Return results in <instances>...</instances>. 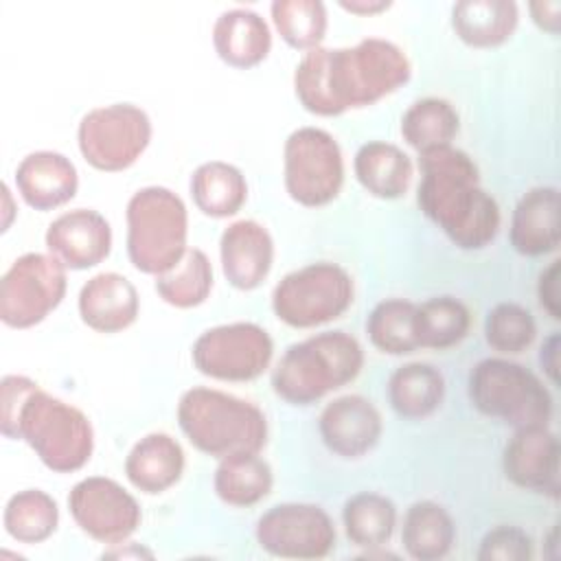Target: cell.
Masks as SVG:
<instances>
[{"mask_svg": "<svg viewBox=\"0 0 561 561\" xmlns=\"http://www.w3.org/2000/svg\"><path fill=\"white\" fill-rule=\"evenodd\" d=\"M221 272L241 291L256 289L274 263V241L267 228L254 219L230 224L219 239Z\"/></svg>", "mask_w": 561, "mask_h": 561, "instance_id": "18", "label": "cell"}, {"mask_svg": "<svg viewBox=\"0 0 561 561\" xmlns=\"http://www.w3.org/2000/svg\"><path fill=\"white\" fill-rule=\"evenodd\" d=\"M2 197H4V202H7V219H4V230L9 228V221H11V213L13 210H9V199H11V195H9V186L7 184H2Z\"/></svg>", "mask_w": 561, "mask_h": 561, "instance_id": "44", "label": "cell"}, {"mask_svg": "<svg viewBox=\"0 0 561 561\" xmlns=\"http://www.w3.org/2000/svg\"><path fill=\"white\" fill-rule=\"evenodd\" d=\"M419 169L416 202L423 215L460 250L486 248L502 217L495 197L480 186L473 158L454 145H440L419 151Z\"/></svg>", "mask_w": 561, "mask_h": 561, "instance_id": "2", "label": "cell"}, {"mask_svg": "<svg viewBox=\"0 0 561 561\" xmlns=\"http://www.w3.org/2000/svg\"><path fill=\"white\" fill-rule=\"evenodd\" d=\"M270 13L283 42L296 50H313L327 35L329 18L320 0H276Z\"/></svg>", "mask_w": 561, "mask_h": 561, "instance_id": "36", "label": "cell"}, {"mask_svg": "<svg viewBox=\"0 0 561 561\" xmlns=\"http://www.w3.org/2000/svg\"><path fill=\"white\" fill-rule=\"evenodd\" d=\"M410 77V59L394 42L366 37L348 48L307 50L296 66L294 90L307 112L337 116L377 103Z\"/></svg>", "mask_w": 561, "mask_h": 561, "instance_id": "1", "label": "cell"}, {"mask_svg": "<svg viewBox=\"0 0 561 561\" xmlns=\"http://www.w3.org/2000/svg\"><path fill=\"white\" fill-rule=\"evenodd\" d=\"M458 129L460 118L456 107L438 96L414 101L401 116V136L416 151L451 145Z\"/></svg>", "mask_w": 561, "mask_h": 561, "instance_id": "31", "label": "cell"}, {"mask_svg": "<svg viewBox=\"0 0 561 561\" xmlns=\"http://www.w3.org/2000/svg\"><path fill=\"white\" fill-rule=\"evenodd\" d=\"M469 399L473 408L506 425H548L552 419V397L543 381L526 366L486 357L469 373Z\"/></svg>", "mask_w": 561, "mask_h": 561, "instance_id": "7", "label": "cell"}, {"mask_svg": "<svg viewBox=\"0 0 561 561\" xmlns=\"http://www.w3.org/2000/svg\"><path fill=\"white\" fill-rule=\"evenodd\" d=\"M519 22L513 0H460L451 7L456 35L473 48H495L511 39Z\"/></svg>", "mask_w": 561, "mask_h": 561, "instance_id": "24", "label": "cell"}, {"mask_svg": "<svg viewBox=\"0 0 561 561\" xmlns=\"http://www.w3.org/2000/svg\"><path fill=\"white\" fill-rule=\"evenodd\" d=\"M272 467L259 451H241L219 458L213 486L217 497L234 508H248L265 500L272 491Z\"/></svg>", "mask_w": 561, "mask_h": 561, "instance_id": "26", "label": "cell"}, {"mask_svg": "<svg viewBox=\"0 0 561 561\" xmlns=\"http://www.w3.org/2000/svg\"><path fill=\"white\" fill-rule=\"evenodd\" d=\"M184 465L182 445L164 432H151L129 449L125 458V476L134 489L147 495H158L180 482Z\"/></svg>", "mask_w": 561, "mask_h": 561, "instance_id": "22", "label": "cell"}, {"mask_svg": "<svg viewBox=\"0 0 561 561\" xmlns=\"http://www.w3.org/2000/svg\"><path fill=\"white\" fill-rule=\"evenodd\" d=\"M0 430L7 438L24 440L55 473L79 471L94 449L90 419L24 375L2 377Z\"/></svg>", "mask_w": 561, "mask_h": 561, "instance_id": "3", "label": "cell"}, {"mask_svg": "<svg viewBox=\"0 0 561 561\" xmlns=\"http://www.w3.org/2000/svg\"><path fill=\"white\" fill-rule=\"evenodd\" d=\"M537 335L533 313L517 302L495 305L484 320L486 344L504 355H517L526 351Z\"/></svg>", "mask_w": 561, "mask_h": 561, "instance_id": "37", "label": "cell"}, {"mask_svg": "<svg viewBox=\"0 0 561 561\" xmlns=\"http://www.w3.org/2000/svg\"><path fill=\"white\" fill-rule=\"evenodd\" d=\"M15 186L35 210H50L70 202L79 188V175L70 158L59 151H33L15 169Z\"/></svg>", "mask_w": 561, "mask_h": 561, "instance_id": "21", "label": "cell"}, {"mask_svg": "<svg viewBox=\"0 0 561 561\" xmlns=\"http://www.w3.org/2000/svg\"><path fill=\"white\" fill-rule=\"evenodd\" d=\"M456 539V526L445 506L432 500L410 504L403 517L401 541L416 561H436L447 557Z\"/></svg>", "mask_w": 561, "mask_h": 561, "instance_id": "29", "label": "cell"}, {"mask_svg": "<svg viewBox=\"0 0 561 561\" xmlns=\"http://www.w3.org/2000/svg\"><path fill=\"white\" fill-rule=\"evenodd\" d=\"M478 559L480 561H530L533 539L517 526H495L482 537Z\"/></svg>", "mask_w": 561, "mask_h": 561, "instance_id": "38", "label": "cell"}, {"mask_svg": "<svg viewBox=\"0 0 561 561\" xmlns=\"http://www.w3.org/2000/svg\"><path fill=\"white\" fill-rule=\"evenodd\" d=\"M210 289L213 265L199 248H188L171 270L156 276L158 296L178 309H191L206 302Z\"/></svg>", "mask_w": 561, "mask_h": 561, "instance_id": "33", "label": "cell"}, {"mask_svg": "<svg viewBox=\"0 0 561 561\" xmlns=\"http://www.w3.org/2000/svg\"><path fill=\"white\" fill-rule=\"evenodd\" d=\"M151 140V121L134 103H112L90 110L77 129L83 160L99 171L129 169Z\"/></svg>", "mask_w": 561, "mask_h": 561, "instance_id": "10", "label": "cell"}, {"mask_svg": "<svg viewBox=\"0 0 561 561\" xmlns=\"http://www.w3.org/2000/svg\"><path fill=\"white\" fill-rule=\"evenodd\" d=\"M188 188L193 204L215 219L237 215L248 199V182L243 173L224 160L199 164L191 175Z\"/></svg>", "mask_w": 561, "mask_h": 561, "instance_id": "28", "label": "cell"}, {"mask_svg": "<svg viewBox=\"0 0 561 561\" xmlns=\"http://www.w3.org/2000/svg\"><path fill=\"white\" fill-rule=\"evenodd\" d=\"M471 327V313L454 296H436L416 305L414 329L419 348H449L462 342Z\"/></svg>", "mask_w": 561, "mask_h": 561, "instance_id": "32", "label": "cell"}, {"mask_svg": "<svg viewBox=\"0 0 561 561\" xmlns=\"http://www.w3.org/2000/svg\"><path fill=\"white\" fill-rule=\"evenodd\" d=\"M559 188L535 186L526 191L513 208L508 239L515 252L524 256H543L559 248Z\"/></svg>", "mask_w": 561, "mask_h": 561, "instance_id": "19", "label": "cell"}, {"mask_svg": "<svg viewBox=\"0 0 561 561\" xmlns=\"http://www.w3.org/2000/svg\"><path fill=\"white\" fill-rule=\"evenodd\" d=\"M256 541L272 557L322 559L335 548V526L318 504L285 502L256 522Z\"/></svg>", "mask_w": 561, "mask_h": 561, "instance_id": "13", "label": "cell"}, {"mask_svg": "<svg viewBox=\"0 0 561 561\" xmlns=\"http://www.w3.org/2000/svg\"><path fill=\"white\" fill-rule=\"evenodd\" d=\"M557 285H559V261L554 259V261L539 274V285H537L539 302H541V307L550 313V318H554V320L561 318Z\"/></svg>", "mask_w": 561, "mask_h": 561, "instance_id": "39", "label": "cell"}, {"mask_svg": "<svg viewBox=\"0 0 561 561\" xmlns=\"http://www.w3.org/2000/svg\"><path fill=\"white\" fill-rule=\"evenodd\" d=\"M44 241L48 254L59 259L66 270H88L107 259L112 228L101 213L75 208L50 221Z\"/></svg>", "mask_w": 561, "mask_h": 561, "instance_id": "17", "label": "cell"}, {"mask_svg": "<svg viewBox=\"0 0 561 561\" xmlns=\"http://www.w3.org/2000/svg\"><path fill=\"white\" fill-rule=\"evenodd\" d=\"M272 355L270 333L254 322L213 327L191 348L195 368L219 381H252L267 370Z\"/></svg>", "mask_w": 561, "mask_h": 561, "instance_id": "12", "label": "cell"}, {"mask_svg": "<svg viewBox=\"0 0 561 561\" xmlns=\"http://www.w3.org/2000/svg\"><path fill=\"white\" fill-rule=\"evenodd\" d=\"M528 11L533 15V22L546 31L557 35L561 28V2L557 0H541V2H530Z\"/></svg>", "mask_w": 561, "mask_h": 561, "instance_id": "40", "label": "cell"}, {"mask_svg": "<svg viewBox=\"0 0 561 561\" xmlns=\"http://www.w3.org/2000/svg\"><path fill=\"white\" fill-rule=\"evenodd\" d=\"M445 399V377L438 368L423 362L399 366L388 379V401L403 419H425Z\"/></svg>", "mask_w": 561, "mask_h": 561, "instance_id": "27", "label": "cell"}, {"mask_svg": "<svg viewBox=\"0 0 561 561\" xmlns=\"http://www.w3.org/2000/svg\"><path fill=\"white\" fill-rule=\"evenodd\" d=\"M416 305L405 298L377 302L366 320V333L375 348L388 355H408L419 348L414 329Z\"/></svg>", "mask_w": 561, "mask_h": 561, "instance_id": "35", "label": "cell"}, {"mask_svg": "<svg viewBox=\"0 0 561 561\" xmlns=\"http://www.w3.org/2000/svg\"><path fill=\"white\" fill-rule=\"evenodd\" d=\"M559 348V333L554 331L543 344H541V353H539V362L543 366V370L548 373V377L552 379V383H559V366H557V351Z\"/></svg>", "mask_w": 561, "mask_h": 561, "instance_id": "41", "label": "cell"}, {"mask_svg": "<svg viewBox=\"0 0 561 561\" xmlns=\"http://www.w3.org/2000/svg\"><path fill=\"white\" fill-rule=\"evenodd\" d=\"M127 554H136V557H142V554H147V557H151V552H149V550H142V548H134V550H121V552H107V557H127Z\"/></svg>", "mask_w": 561, "mask_h": 561, "instance_id": "43", "label": "cell"}, {"mask_svg": "<svg viewBox=\"0 0 561 561\" xmlns=\"http://www.w3.org/2000/svg\"><path fill=\"white\" fill-rule=\"evenodd\" d=\"M68 508L88 537L107 546L127 541L142 519L136 497L103 476L79 480L68 495Z\"/></svg>", "mask_w": 561, "mask_h": 561, "instance_id": "14", "label": "cell"}, {"mask_svg": "<svg viewBox=\"0 0 561 561\" xmlns=\"http://www.w3.org/2000/svg\"><path fill=\"white\" fill-rule=\"evenodd\" d=\"M66 265L53 254L18 256L0 280V318L11 329L39 324L66 296Z\"/></svg>", "mask_w": 561, "mask_h": 561, "instance_id": "11", "label": "cell"}, {"mask_svg": "<svg viewBox=\"0 0 561 561\" xmlns=\"http://www.w3.org/2000/svg\"><path fill=\"white\" fill-rule=\"evenodd\" d=\"M340 7L355 15H375L379 11L390 9V2H386V0H351V2H340Z\"/></svg>", "mask_w": 561, "mask_h": 561, "instance_id": "42", "label": "cell"}, {"mask_svg": "<svg viewBox=\"0 0 561 561\" xmlns=\"http://www.w3.org/2000/svg\"><path fill=\"white\" fill-rule=\"evenodd\" d=\"M178 425L195 449L213 458L261 451L267 443V421L254 403L204 386L180 397Z\"/></svg>", "mask_w": 561, "mask_h": 561, "instance_id": "4", "label": "cell"}, {"mask_svg": "<svg viewBox=\"0 0 561 561\" xmlns=\"http://www.w3.org/2000/svg\"><path fill=\"white\" fill-rule=\"evenodd\" d=\"M504 476L519 489L559 495V438L548 425L517 427L502 454Z\"/></svg>", "mask_w": 561, "mask_h": 561, "instance_id": "15", "label": "cell"}, {"mask_svg": "<svg viewBox=\"0 0 561 561\" xmlns=\"http://www.w3.org/2000/svg\"><path fill=\"white\" fill-rule=\"evenodd\" d=\"M283 180L289 197L307 208L331 204L344 184L337 140L320 127L294 129L283 149Z\"/></svg>", "mask_w": 561, "mask_h": 561, "instance_id": "9", "label": "cell"}, {"mask_svg": "<svg viewBox=\"0 0 561 561\" xmlns=\"http://www.w3.org/2000/svg\"><path fill=\"white\" fill-rule=\"evenodd\" d=\"M127 256L142 274L171 270L188 250V213L178 193L167 186L136 191L125 210Z\"/></svg>", "mask_w": 561, "mask_h": 561, "instance_id": "6", "label": "cell"}, {"mask_svg": "<svg viewBox=\"0 0 561 561\" xmlns=\"http://www.w3.org/2000/svg\"><path fill=\"white\" fill-rule=\"evenodd\" d=\"M140 311V298L129 278L118 272L92 276L79 291V316L99 333H118L131 327Z\"/></svg>", "mask_w": 561, "mask_h": 561, "instance_id": "20", "label": "cell"}, {"mask_svg": "<svg viewBox=\"0 0 561 561\" xmlns=\"http://www.w3.org/2000/svg\"><path fill=\"white\" fill-rule=\"evenodd\" d=\"M346 537L362 548H381L397 526V506L390 497L373 491L355 493L342 508Z\"/></svg>", "mask_w": 561, "mask_h": 561, "instance_id": "30", "label": "cell"}, {"mask_svg": "<svg viewBox=\"0 0 561 561\" xmlns=\"http://www.w3.org/2000/svg\"><path fill=\"white\" fill-rule=\"evenodd\" d=\"M362 366L364 351L351 333L324 331L287 346L272 373V388L291 405H311L351 383Z\"/></svg>", "mask_w": 561, "mask_h": 561, "instance_id": "5", "label": "cell"}, {"mask_svg": "<svg viewBox=\"0 0 561 561\" xmlns=\"http://www.w3.org/2000/svg\"><path fill=\"white\" fill-rule=\"evenodd\" d=\"M355 296L351 274L331 261L309 263L285 274L272 291L276 318L294 329H313L340 318Z\"/></svg>", "mask_w": 561, "mask_h": 561, "instance_id": "8", "label": "cell"}, {"mask_svg": "<svg viewBox=\"0 0 561 561\" xmlns=\"http://www.w3.org/2000/svg\"><path fill=\"white\" fill-rule=\"evenodd\" d=\"M4 530L20 543L46 541L59 524L57 502L42 489H24L9 497L4 506Z\"/></svg>", "mask_w": 561, "mask_h": 561, "instance_id": "34", "label": "cell"}, {"mask_svg": "<svg viewBox=\"0 0 561 561\" xmlns=\"http://www.w3.org/2000/svg\"><path fill=\"white\" fill-rule=\"evenodd\" d=\"M353 171L357 182L379 199L403 197L412 182L410 156L401 147L383 140L364 142L355 153Z\"/></svg>", "mask_w": 561, "mask_h": 561, "instance_id": "25", "label": "cell"}, {"mask_svg": "<svg viewBox=\"0 0 561 561\" xmlns=\"http://www.w3.org/2000/svg\"><path fill=\"white\" fill-rule=\"evenodd\" d=\"M320 438L329 451L355 460L366 456L381 438V414L362 394H344L324 405L318 419Z\"/></svg>", "mask_w": 561, "mask_h": 561, "instance_id": "16", "label": "cell"}, {"mask_svg": "<svg viewBox=\"0 0 561 561\" xmlns=\"http://www.w3.org/2000/svg\"><path fill=\"white\" fill-rule=\"evenodd\" d=\"M213 46L228 66L252 68L270 55L272 33L256 11L230 9L213 24Z\"/></svg>", "mask_w": 561, "mask_h": 561, "instance_id": "23", "label": "cell"}]
</instances>
